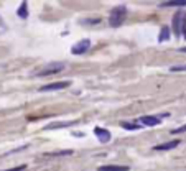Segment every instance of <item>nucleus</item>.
Listing matches in <instances>:
<instances>
[{
	"label": "nucleus",
	"mask_w": 186,
	"mask_h": 171,
	"mask_svg": "<svg viewBox=\"0 0 186 171\" xmlns=\"http://www.w3.org/2000/svg\"><path fill=\"white\" fill-rule=\"evenodd\" d=\"M127 17V7L125 5H119V7H114L111 13H109V25L111 26H120L122 22L125 20Z\"/></svg>",
	"instance_id": "obj_1"
},
{
	"label": "nucleus",
	"mask_w": 186,
	"mask_h": 171,
	"mask_svg": "<svg viewBox=\"0 0 186 171\" xmlns=\"http://www.w3.org/2000/svg\"><path fill=\"white\" fill-rule=\"evenodd\" d=\"M91 48V40H83V41H79V43H76V45L71 48V53L76 54V56H79V54H84L86 51H87Z\"/></svg>",
	"instance_id": "obj_2"
},
{
	"label": "nucleus",
	"mask_w": 186,
	"mask_h": 171,
	"mask_svg": "<svg viewBox=\"0 0 186 171\" xmlns=\"http://www.w3.org/2000/svg\"><path fill=\"white\" fill-rule=\"evenodd\" d=\"M71 82L69 81H59V82H53V84H48V86H41L40 87V92H48V91H59V89H66Z\"/></svg>",
	"instance_id": "obj_3"
},
{
	"label": "nucleus",
	"mask_w": 186,
	"mask_h": 171,
	"mask_svg": "<svg viewBox=\"0 0 186 171\" xmlns=\"http://www.w3.org/2000/svg\"><path fill=\"white\" fill-rule=\"evenodd\" d=\"M184 18H186V13H184V12H176V15L173 17V31H175L176 36H180V33H181V25H183Z\"/></svg>",
	"instance_id": "obj_4"
},
{
	"label": "nucleus",
	"mask_w": 186,
	"mask_h": 171,
	"mask_svg": "<svg viewBox=\"0 0 186 171\" xmlns=\"http://www.w3.org/2000/svg\"><path fill=\"white\" fill-rule=\"evenodd\" d=\"M64 63H53V64H50L48 68H45L41 71V73H38V76H50V74H53V73H59V71H63L64 69Z\"/></svg>",
	"instance_id": "obj_5"
},
{
	"label": "nucleus",
	"mask_w": 186,
	"mask_h": 171,
	"mask_svg": "<svg viewBox=\"0 0 186 171\" xmlns=\"http://www.w3.org/2000/svg\"><path fill=\"white\" fill-rule=\"evenodd\" d=\"M94 133L99 138L101 143H107V141H111V132L107 130V128H101V127H96L94 128Z\"/></svg>",
	"instance_id": "obj_6"
},
{
	"label": "nucleus",
	"mask_w": 186,
	"mask_h": 171,
	"mask_svg": "<svg viewBox=\"0 0 186 171\" xmlns=\"http://www.w3.org/2000/svg\"><path fill=\"white\" fill-rule=\"evenodd\" d=\"M180 145V140H171V141H166V143H161V145H156L153 146L155 151H166V150H173Z\"/></svg>",
	"instance_id": "obj_7"
},
{
	"label": "nucleus",
	"mask_w": 186,
	"mask_h": 171,
	"mask_svg": "<svg viewBox=\"0 0 186 171\" xmlns=\"http://www.w3.org/2000/svg\"><path fill=\"white\" fill-rule=\"evenodd\" d=\"M140 122L144 123V125H147V127H155V125H158V123H160V117H156V115H144L140 118Z\"/></svg>",
	"instance_id": "obj_8"
},
{
	"label": "nucleus",
	"mask_w": 186,
	"mask_h": 171,
	"mask_svg": "<svg viewBox=\"0 0 186 171\" xmlns=\"http://www.w3.org/2000/svg\"><path fill=\"white\" fill-rule=\"evenodd\" d=\"M128 166H122V165H107V166H101L99 171H128Z\"/></svg>",
	"instance_id": "obj_9"
},
{
	"label": "nucleus",
	"mask_w": 186,
	"mask_h": 171,
	"mask_svg": "<svg viewBox=\"0 0 186 171\" xmlns=\"http://www.w3.org/2000/svg\"><path fill=\"white\" fill-rule=\"evenodd\" d=\"M160 7H186V0H171V2H163L160 3Z\"/></svg>",
	"instance_id": "obj_10"
},
{
	"label": "nucleus",
	"mask_w": 186,
	"mask_h": 171,
	"mask_svg": "<svg viewBox=\"0 0 186 171\" xmlns=\"http://www.w3.org/2000/svg\"><path fill=\"white\" fill-rule=\"evenodd\" d=\"M17 15L20 17L22 20H26V18H28V7H26V2H22V5H20V8H18Z\"/></svg>",
	"instance_id": "obj_11"
},
{
	"label": "nucleus",
	"mask_w": 186,
	"mask_h": 171,
	"mask_svg": "<svg viewBox=\"0 0 186 171\" xmlns=\"http://www.w3.org/2000/svg\"><path fill=\"white\" fill-rule=\"evenodd\" d=\"M168 40H170V28L163 26V28H161V35L158 36V41L163 43V41H168Z\"/></svg>",
	"instance_id": "obj_12"
},
{
	"label": "nucleus",
	"mask_w": 186,
	"mask_h": 171,
	"mask_svg": "<svg viewBox=\"0 0 186 171\" xmlns=\"http://www.w3.org/2000/svg\"><path fill=\"white\" fill-rule=\"evenodd\" d=\"M122 127L125 128V130H138L142 125H137V123H127V122H123L122 123Z\"/></svg>",
	"instance_id": "obj_13"
},
{
	"label": "nucleus",
	"mask_w": 186,
	"mask_h": 171,
	"mask_svg": "<svg viewBox=\"0 0 186 171\" xmlns=\"http://www.w3.org/2000/svg\"><path fill=\"white\" fill-rule=\"evenodd\" d=\"M171 73H180V71H186V64H180V66H171L170 68Z\"/></svg>",
	"instance_id": "obj_14"
},
{
	"label": "nucleus",
	"mask_w": 186,
	"mask_h": 171,
	"mask_svg": "<svg viewBox=\"0 0 186 171\" xmlns=\"http://www.w3.org/2000/svg\"><path fill=\"white\" fill-rule=\"evenodd\" d=\"M184 132H186V125H183V127H178V128H173V130H171V135L184 133Z\"/></svg>",
	"instance_id": "obj_15"
},
{
	"label": "nucleus",
	"mask_w": 186,
	"mask_h": 171,
	"mask_svg": "<svg viewBox=\"0 0 186 171\" xmlns=\"http://www.w3.org/2000/svg\"><path fill=\"white\" fill-rule=\"evenodd\" d=\"M26 169V165H20V166H13V168H8V169H2V171H23Z\"/></svg>",
	"instance_id": "obj_16"
},
{
	"label": "nucleus",
	"mask_w": 186,
	"mask_h": 171,
	"mask_svg": "<svg viewBox=\"0 0 186 171\" xmlns=\"http://www.w3.org/2000/svg\"><path fill=\"white\" fill-rule=\"evenodd\" d=\"M180 51H181V53H186V46H183V48H180Z\"/></svg>",
	"instance_id": "obj_17"
},
{
	"label": "nucleus",
	"mask_w": 186,
	"mask_h": 171,
	"mask_svg": "<svg viewBox=\"0 0 186 171\" xmlns=\"http://www.w3.org/2000/svg\"><path fill=\"white\" fill-rule=\"evenodd\" d=\"M0 25H2V26H3V28H5V23H3V22H2V20H0Z\"/></svg>",
	"instance_id": "obj_18"
}]
</instances>
